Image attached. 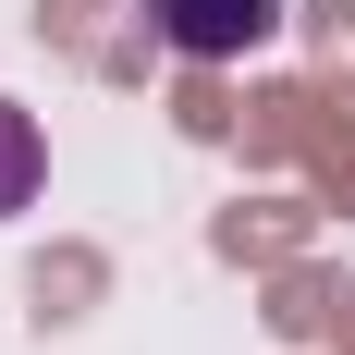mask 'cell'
I'll list each match as a JSON object with an SVG mask.
<instances>
[{"instance_id":"obj_2","label":"cell","mask_w":355,"mask_h":355,"mask_svg":"<svg viewBox=\"0 0 355 355\" xmlns=\"http://www.w3.org/2000/svg\"><path fill=\"white\" fill-rule=\"evenodd\" d=\"M37 184H49V135H37V110H12V98H0V220H12V209H37Z\"/></svg>"},{"instance_id":"obj_1","label":"cell","mask_w":355,"mask_h":355,"mask_svg":"<svg viewBox=\"0 0 355 355\" xmlns=\"http://www.w3.org/2000/svg\"><path fill=\"white\" fill-rule=\"evenodd\" d=\"M147 25H159V49H184V62H245V49L282 37V0H147Z\"/></svg>"}]
</instances>
